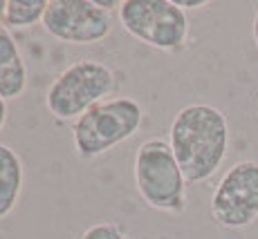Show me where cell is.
<instances>
[{
  "mask_svg": "<svg viewBox=\"0 0 258 239\" xmlns=\"http://www.w3.org/2000/svg\"><path fill=\"white\" fill-rule=\"evenodd\" d=\"M94 3H97L101 9H106V12H112V9L121 7V3H117V0H94Z\"/></svg>",
  "mask_w": 258,
  "mask_h": 239,
  "instance_id": "13",
  "label": "cell"
},
{
  "mask_svg": "<svg viewBox=\"0 0 258 239\" xmlns=\"http://www.w3.org/2000/svg\"><path fill=\"white\" fill-rule=\"evenodd\" d=\"M142 105L131 96L106 98L90 107L72 126L74 150L81 159H94L135 137L142 128Z\"/></svg>",
  "mask_w": 258,
  "mask_h": 239,
  "instance_id": "3",
  "label": "cell"
},
{
  "mask_svg": "<svg viewBox=\"0 0 258 239\" xmlns=\"http://www.w3.org/2000/svg\"><path fill=\"white\" fill-rule=\"evenodd\" d=\"M5 14H7V0H0V23H5Z\"/></svg>",
  "mask_w": 258,
  "mask_h": 239,
  "instance_id": "16",
  "label": "cell"
},
{
  "mask_svg": "<svg viewBox=\"0 0 258 239\" xmlns=\"http://www.w3.org/2000/svg\"><path fill=\"white\" fill-rule=\"evenodd\" d=\"M177 7L180 9H200V7H207V0H177Z\"/></svg>",
  "mask_w": 258,
  "mask_h": 239,
  "instance_id": "12",
  "label": "cell"
},
{
  "mask_svg": "<svg viewBox=\"0 0 258 239\" xmlns=\"http://www.w3.org/2000/svg\"><path fill=\"white\" fill-rule=\"evenodd\" d=\"M186 177L166 139H146L135 154V186L148 208L168 215L186 210Z\"/></svg>",
  "mask_w": 258,
  "mask_h": 239,
  "instance_id": "2",
  "label": "cell"
},
{
  "mask_svg": "<svg viewBox=\"0 0 258 239\" xmlns=\"http://www.w3.org/2000/svg\"><path fill=\"white\" fill-rule=\"evenodd\" d=\"M5 121H7V101L0 96V130H3Z\"/></svg>",
  "mask_w": 258,
  "mask_h": 239,
  "instance_id": "14",
  "label": "cell"
},
{
  "mask_svg": "<svg viewBox=\"0 0 258 239\" xmlns=\"http://www.w3.org/2000/svg\"><path fill=\"white\" fill-rule=\"evenodd\" d=\"M47 5V0H7L5 25H7V29H25L36 25L38 21L43 23Z\"/></svg>",
  "mask_w": 258,
  "mask_h": 239,
  "instance_id": "10",
  "label": "cell"
},
{
  "mask_svg": "<svg viewBox=\"0 0 258 239\" xmlns=\"http://www.w3.org/2000/svg\"><path fill=\"white\" fill-rule=\"evenodd\" d=\"M117 76L108 65L83 58L68 65L47 89L45 105L58 121H77L115 89Z\"/></svg>",
  "mask_w": 258,
  "mask_h": 239,
  "instance_id": "4",
  "label": "cell"
},
{
  "mask_svg": "<svg viewBox=\"0 0 258 239\" xmlns=\"http://www.w3.org/2000/svg\"><path fill=\"white\" fill-rule=\"evenodd\" d=\"M168 143L188 183L211 179L229 150V123L218 107L191 103L173 116Z\"/></svg>",
  "mask_w": 258,
  "mask_h": 239,
  "instance_id": "1",
  "label": "cell"
},
{
  "mask_svg": "<svg viewBox=\"0 0 258 239\" xmlns=\"http://www.w3.org/2000/svg\"><path fill=\"white\" fill-rule=\"evenodd\" d=\"M23 161L9 146L0 143V219L16 208L23 192Z\"/></svg>",
  "mask_w": 258,
  "mask_h": 239,
  "instance_id": "9",
  "label": "cell"
},
{
  "mask_svg": "<svg viewBox=\"0 0 258 239\" xmlns=\"http://www.w3.org/2000/svg\"><path fill=\"white\" fill-rule=\"evenodd\" d=\"M251 38H254V43H256V47H258V9H256V14H254V21H251Z\"/></svg>",
  "mask_w": 258,
  "mask_h": 239,
  "instance_id": "15",
  "label": "cell"
},
{
  "mask_svg": "<svg viewBox=\"0 0 258 239\" xmlns=\"http://www.w3.org/2000/svg\"><path fill=\"white\" fill-rule=\"evenodd\" d=\"M41 25L61 43L94 45L110 36L112 16L94 0H52Z\"/></svg>",
  "mask_w": 258,
  "mask_h": 239,
  "instance_id": "7",
  "label": "cell"
},
{
  "mask_svg": "<svg viewBox=\"0 0 258 239\" xmlns=\"http://www.w3.org/2000/svg\"><path fill=\"white\" fill-rule=\"evenodd\" d=\"M211 217L220 228L240 230L258 219V161L245 159L229 168L211 195Z\"/></svg>",
  "mask_w": 258,
  "mask_h": 239,
  "instance_id": "6",
  "label": "cell"
},
{
  "mask_svg": "<svg viewBox=\"0 0 258 239\" xmlns=\"http://www.w3.org/2000/svg\"><path fill=\"white\" fill-rule=\"evenodd\" d=\"M81 239H123V232L117 223L112 221H99L90 226L81 235Z\"/></svg>",
  "mask_w": 258,
  "mask_h": 239,
  "instance_id": "11",
  "label": "cell"
},
{
  "mask_svg": "<svg viewBox=\"0 0 258 239\" xmlns=\"http://www.w3.org/2000/svg\"><path fill=\"white\" fill-rule=\"evenodd\" d=\"M27 89V65L18 49L16 38L0 25V96L5 101L21 98Z\"/></svg>",
  "mask_w": 258,
  "mask_h": 239,
  "instance_id": "8",
  "label": "cell"
},
{
  "mask_svg": "<svg viewBox=\"0 0 258 239\" xmlns=\"http://www.w3.org/2000/svg\"><path fill=\"white\" fill-rule=\"evenodd\" d=\"M119 23L133 38L162 52H177L188 38L184 9L171 0H123Z\"/></svg>",
  "mask_w": 258,
  "mask_h": 239,
  "instance_id": "5",
  "label": "cell"
}]
</instances>
